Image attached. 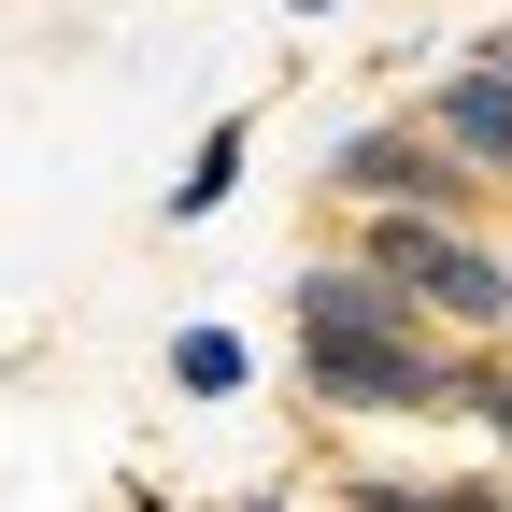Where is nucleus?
Returning <instances> with one entry per match:
<instances>
[{
    "label": "nucleus",
    "mask_w": 512,
    "mask_h": 512,
    "mask_svg": "<svg viewBox=\"0 0 512 512\" xmlns=\"http://www.w3.org/2000/svg\"><path fill=\"white\" fill-rule=\"evenodd\" d=\"M299 384H313L328 413H456L470 342L441 328V313H413L399 271L313 256V271H299Z\"/></svg>",
    "instance_id": "obj_1"
},
{
    "label": "nucleus",
    "mask_w": 512,
    "mask_h": 512,
    "mask_svg": "<svg viewBox=\"0 0 512 512\" xmlns=\"http://www.w3.org/2000/svg\"><path fill=\"white\" fill-rule=\"evenodd\" d=\"M356 256H370V271H399V299H413V313H441L456 342H498V328H512V256H498V242H470V214L370 200Z\"/></svg>",
    "instance_id": "obj_2"
},
{
    "label": "nucleus",
    "mask_w": 512,
    "mask_h": 512,
    "mask_svg": "<svg viewBox=\"0 0 512 512\" xmlns=\"http://www.w3.org/2000/svg\"><path fill=\"white\" fill-rule=\"evenodd\" d=\"M328 185H342V200L370 214V200H413V214H470V157L456 143H441V128L413 114V128H342V143H328Z\"/></svg>",
    "instance_id": "obj_3"
},
{
    "label": "nucleus",
    "mask_w": 512,
    "mask_h": 512,
    "mask_svg": "<svg viewBox=\"0 0 512 512\" xmlns=\"http://www.w3.org/2000/svg\"><path fill=\"white\" fill-rule=\"evenodd\" d=\"M427 128H441V143H456L484 185H512V57H498V43H470V72H441Z\"/></svg>",
    "instance_id": "obj_4"
},
{
    "label": "nucleus",
    "mask_w": 512,
    "mask_h": 512,
    "mask_svg": "<svg viewBox=\"0 0 512 512\" xmlns=\"http://www.w3.org/2000/svg\"><path fill=\"white\" fill-rule=\"evenodd\" d=\"M171 399H256V342L242 328H171Z\"/></svg>",
    "instance_id": "obj_5"
},
{
    "label": "nucleus",
    "mask_w": 512,
    "mask_h": 512,
    "mask_svg": "<svg viewBox=\"0 0 512 512\" xmlns=\"http://www.w3.org/2000/svg\"><path fill=\"white\" fill-rule=\"evenodd\" d=\"M256 171V128L228 114V128H200V157H185L171 171V228H200V214H228V185Z\"/></svg>",
    "instance_id": "obj_6"
},
{
    "label": "nucleus",
    "mask_w": 512,
    "mask_h": 512,
    "mask_svg": "<svg viewBox=\"0 0 512 512\" xmlns=\"http://www.w3.org/2000/svg\"><path fill=\"white\" fill-rule=\"evenodd\" d=\"M456 413H484V427H498V441H512V370H498V356H484V342H470V384H456Z\"/></svg>",
    "instance_id": "obj_7"
},
{
    "label": "nucleus",
    "mask_w": 512,
    "mask_h": 512,
    "mask_svg": "<svg viewBox=\"0 0 512 512\" xmlns=\"http://www.w3.org/2000/svg\"><path fill=\"white\" fill-rule=\"evenodd\" d=\"M498 57H512V29H498Z\"/></svg>",
    "instance_id": "obj_8"
}]
</instances>
